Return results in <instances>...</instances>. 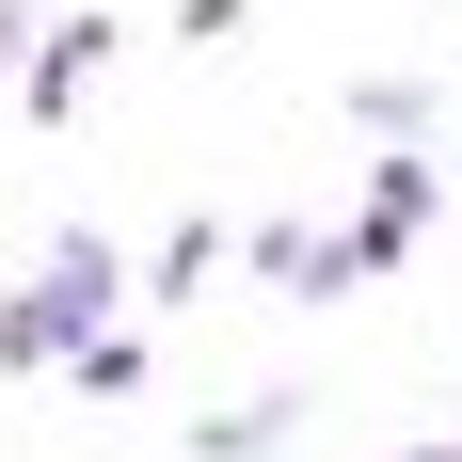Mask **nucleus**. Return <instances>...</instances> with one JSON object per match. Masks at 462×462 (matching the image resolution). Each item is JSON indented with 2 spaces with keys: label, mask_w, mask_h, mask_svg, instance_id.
Instances as JSON below:
<instances>
[{
  "label": "nucleus",
  "mask_w": 462,
  "mask_h": 462,
  "mask_svg": "<svg viewBox=\"0 0 462 462\" xmlns=\"http://www.w3.org/2000/svg\"><path fill=\"white\" fill-rule=\"evenodd\" d=\"M415 224H430V176H415V160H399V176L367 191V255H399V239H415Z\"/></svg>",
  "instance_id": "f257e3e1"
}]
</instances>
